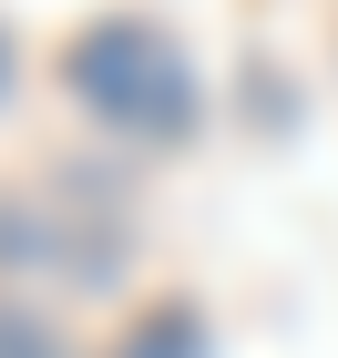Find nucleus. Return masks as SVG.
Segmentation results:
<instances>
[{
    "instance_id": "nucleus-1",
    "label": "nucleus",
    "mask_w": 338,
    "mask_h": 358,
    "mask_svg": "<svg viewBox=\"0 0 338 358\" xmlns=\"http://www.w3.org/2000/svg\"><path fill=\"white\" fill-rule=\"evenodd\" d=\"M62 92L113 123V134H143V143H174L195 123V72L174 52L164 21H143V10H103V21L72 31V52H62Z\"/></svg>"
},
{
    "instance_id": "nucleus-2",
    "label": "nucleus",
    "mask_w": 338,
    "mask_h": 358,
    "mask_svg": "<svg viewBox=\"0 0 338 358\" xmlns=\"http://www.w3.org/2000/svg\"><path fill=\"white\" fill-rule=\"evenodd\" d=\"M83 205H41V194H0V276H113L123 266V225L83 236Z\"/></svg>"
},
{
    "instance_id": "nucleus-3",
    "label": "nucleus",
    "mask_w": 338,
    "mask_h": 358,
    "mask_svg": "<svg viewBox=\"0 0 338 358\" xmlns=\"http://www.w3.org/2000/svg\"><path fill=\"white\" fill-rule=\"evenodd\" d=\"M0 358H72V348H62V328L41 317V307L0 297Z\"/></svg>"
}]
</instances>
